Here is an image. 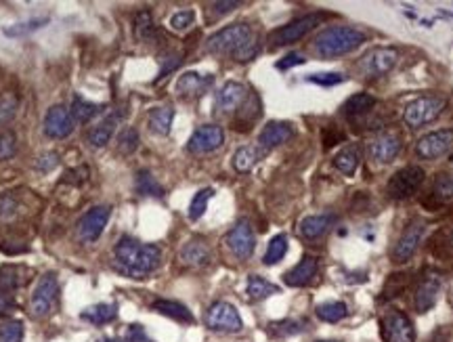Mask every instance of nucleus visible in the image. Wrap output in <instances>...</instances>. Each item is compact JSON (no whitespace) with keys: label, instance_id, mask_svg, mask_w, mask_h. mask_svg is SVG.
Wrapping results in <instances>:
<instances>
[{"label":"nucleus","instance_id":"obj_32","mask_svg":"<svg viewBox=\"0 0 453 342\" xmlns=\"http://www.w3.org/2000/svg\"><path fill=\"white\" fill-rule=\"evenodd\" d=\"M80 317L93 323V325H105V323H111L115 317H118V307L115 305H109V303H99V305H93L89 309H85L80 313Z\"/></svg>","mask_w":453,"mask_h":342},{"label":"nucleus","instance_id":"obj_35","mask_svg":"<svg viewBox=\"0 0 453 342\" xmlns=\"http://www.w3.org/2000/svg\"><path fill=\"white\" fill-rule=\"evenodd\" d=\"M349 307L340 301H332V303H323L317 307V317L321 321H327V323H338L342 321L344 317H349Z\"/></svg>","mask_w":453,"mask_h":342},{"label":"nucleus","instance_id":"obj_6","mask_svg":"<svg viewBox=\"0 0 453 342\" xmlns=\"http://www.w3.org/2000/svg\"><path fill=\"white\" fill-rule=\"evenodd\" d=\"M424 179L426 173L422 166H405L393 175L386 185V193L390 200H407L418 193V189L424 185Z\"/></svg>","mask_w":453,"mask_h":342},{"label":"nucleus","instance_id":"obj_5","mask_svg":"<svg viewBox=\"0 0 453 342\" xmlns=\"http://www.w3.org/2000/svg\"><path fill=\"white\" fill-rule=\"evenodd\" d=\"M323 13H307L290 23H285L277 30H273L269 34V42L271 47H285V45H294L300 38H305L309 32H313L321 21H323Z\"/></svg>","mask_w":453,"mask_h":342},{"label":"nucleus","instance_id":"obj_38","mask_svg":"<svg viewBox=\"0 0 453 342\" xmlns=\"http://www.w3.org/2000/svg\"><path fill=\"white\" fill-rule=\"evenodd\" d=\"M212 195H214V189H212V187L199 189V191L193 195V200H191V204H189V219H191V221H199V219L203 217V212L208 210V202L212 200Z\"/></svg>","mask_w":453,"mask_h":342},{"label":"nucleus","instance_id":"obj_9","mask_svg":"<svg viewBox=\"0 0 453 342\" xmlns=\"http://www.w3.org/2000/svg\"><path fill=\"white\" fill-rule=\"evenodd\" d=\"M109 215H111V208H109V206H93L91 210H87L85 215L80 217L78 225H76L78 237L85 242V244L97 242V239L103 235L105 227H107Z\"/></svg>","mask_w":453,"mask_h":342},{"label":"nucleus","instance_id":"obj_55","mask_svg":"<svg viewBox=\"0 0 453 342\" xmlns=\"http://www.w3.org/2000/svg\"><path fill=\"white\" fill-rule=\"evenodd\" d=\"M239 5H241V3H237V0H225V3H214V5H210V9H212V13L219 17V15H227V13L235 11Z\"/></svg>","mask_w":453,"mask_h":342},{"label":"nucleus","instance_id":"obj_30","mask_svg":"<svg viewBox=\"0 0 453 342\" xmlns=\"http://www.w3.org/2000/svg\"><path fill=\"white\" fill-rule=\"evenodd\" d=\"M27 269L21 265H3L0 267V290L13 292L27 281Z\"/></svg>","mask_w":453,"mask_h":342},{"label":"nucleus","instance_id":"obj_36","mask_svg":"<svg viewBox=\"0 0 453 342\" xmlns=\"http://www.w3.org/2000/svg\"><path fill=\"white\" fill-rule=\"evenodd\" d=\"M69 111H71V116H74L76 122L87 124V122H91V120L101 111V107L95 105V103H91V101H87V99H82V97H74Z\"/></svg>","mask_w":453,"mask_h":342},{"label":"nucleus","instance_id":"obj_26","mask_svg":"<svg viewBox=\"0 0 453 342\" xmlns=\"http://www.w3.org/2000/svg\"><path fill=\"white\" fill-rule=\"evenodd\" d=\"M151 309H153L155 313L164 315V317L175 319V321L193 323V313H191L185 305H181V303H177V301H168V298H157V301L151 303Z\"/></svg>","mask_w":453,"mask_h":342},{"label":"nucleus","instance_id":"obj_42","mask_svg":"<svg viewBox=\"0 0 453 342\" xmlns=\"http://www.w3.org/2000/svg\"><path fill=\"white\" fill-rule=\"evenodd\" d=\"M49 19L47 17H36V19H30V21H21V23H15V25H9L5 28V36H11V38H19V36H27L36 30H40L43 25H47Z\"/></svg>","mask_w":453,"mask_h":342},{"label":"nucleus","instance_id":"obj_24","mask_svg":"<svg viewBox=\"0 0 453 342\" xmlns=\"http://www.w3.org/2000/svg\"><path fill=\"white\" fill-rule=\"evenodd\" d=\"M401 151V139L395 133H382L374 139L372 143V158L378 164H388L393 162Z\"/></svg>","mask_w":453,"mask_h":342},{"label":"nucleus","instance_id":"obj_48","mask_svg":"<svg viewBox=\"0 0 453 342\" xmlns=\"http://www.w3.org/2000/svg\"><path fill=\"white\" fill-rule=\"evenodd\" d=\"M305 321H296V319H285V321H277V323H271L269 328L279 334V336H292V334H298L302 332L305 328Z\"/></svg>","mask_w":453,"mask_h":342},{"label":"nucleus","instance_id":"obj_33","mask_svg":"<svg viewBox=\"0 0 453 342\" xmlns=\"http://www.w3.org/2000/svg\"><path fill=\"white\" fill-rule=\"evenodd\" d=\"M245 292H248V296L252 298V301H263V298H267L271 294H277L279 288L275 284L267 281L261 275H250L248 284H245Z\"/></svg>","mask_w":453,"mask_h":342},{"label":"nucleus","instance_id":"obj_17","mask_svg":"<svg viewBox=\"0 0 453 342\" xmlns=\"http://www.w3.org/2000/svg\"><path fill=\"white\" fill-rule=\"evenodd\" d=\"M441 286H443V279L439 273H428L420 281V286L416 288V296H414V305L418 313H428L437 305Z\"/></svg>","mask_w":453,"mask_h":342},{"label":"nucleus","instance_id":"obj_28","mask_svg":"<svg viewBox=\"0 0 453 342\" xmlns=\"http://www.w3.org/2000/svg\"><path fill=\"white\" fill-rule=\"evenodd\" d=\"M173 120H175V109L173 107H153L149 111V118H147L151 133H155L159 137L170 135Z\"/></svg>","mask_w":453,"mask_h":342},{"label":"nucleus","instance_id":"obj_41","mask_svg":"<svg viewBox=\"0 0 453 342\" xmlns=\"http://www.w3.org/2000/svg\"><path fill=\"white\" fill-rule=\"evenodd\" d=\"M19 109V99L15 93H3L0 95V126L9 124Z\"/></svg>","mask_w":453,"mask_h":342},{"label":"nucleus","instance_id":"obj_40","mask_svg":"<svg viewBox=\"0 0 453 342\" xmlns=\"http://www.w3.org/2000/svg\"><path fill=\"white\" fill-rule=\"evenodd\" d=\"M21 202L15 191H5L0 195V221H11L19 215Z\"/></svg>","mask_w":453,"mask_h":342},{"label":"nucleus","instance_id":"obj_22","mask_svg":"<svg viewBox=\"0 0 453 342\" xmlns=\"http://www.w3.org/2000/svg\"><path fill=\"white\" fill-rule=\"evenodd\" d=\"M292 137H294V131L287 122H269L258 135V143L265 151H269V149H275L287 143Z\"/></svg>","mask_w":453,"mask_h":342},{"label":"nucleus","instance_id":"obj_56","mask_svg":"<svg viewBox=\"0 0 453 342\" xmlns=\"http://www.w3.org/2000/svg\"><path fill=\"white\" fill-rule=\"evenodd\" d=\"M15 309V303H13V298H9L7 294H3L0 292V315H9L11 311Z\"/></svg>","mask_w":453,"mask_h":342},{"label":"nucleus","instance_id":"obj_51","mask_svg":"<svg viewBox=\"0 0 453 342\" xmlns=\"http://www.w3.org/2000/svg\"><path fill=\"white\" fill-rule=\"evenodd\" d=\"M87 179H89V168H87V166L69 168L67 173H65V177H63V181L69 183V185H74V187H80L82 183H87Z\"/></svg>","mask_w":453,"mask_h":342},{"label":"nucleus","instance_id":"obj_11","mask_svg":"<svg viewBox=\"0 0 453 342\" xmlns=\"http://www.w3.org/2000/svg\"><path fill=\"white\" fill-rule=\"evenodd\" d=\"M206 325L214 332H239L243 328V321L231 303L219 301L206 311Z\"/></svg>","mask_w":453,"mask_h":342},{"label":"nucleus","instance_id":"obj_27","mask_svg":"<svg viewBox=\"0 0 453 342\" xmlns=\"http://www.w3.org/2000/svg\"><path fill=\"white\" fill-rule=\"evenodd\" d=\"M265 153L267 151L261 145H243L233 153V168L237 173H250Z\"/></svg>","mask_w":453,"mask_h":342},{"label":"nucleus","instance_id":"obj_46","mask_svg":"<svg viewBox=\"0 0 453 342\" xmlns=\"http://www.w3.org/2000/svg\"><path fill=\"white\" fill-rule=\"evenodd\" d=\"M434 195L441 200H451L453 197V175L451 173H441L434 179Z\"/></svg>","mask_w":453,"mask_h":342},{"label":"nucleus","instance_id":"obj_2","mask_svg":"<svg viewBox=\"0 0 453 342\" xmlns=\"http://www.w3.org/2000/svg\"><path fill=\"white\" fill-rule=\"evenodd\" d=\"M206 51L212 55H229L235 61H250L258 55V42L245 23H231L206 42Z\"/></svg>","mask_w":453,"mask_h":342},{"label":"nucleus","instance_id":"obj_20","mask_svg":"<svg viewBox=\"0 0 453 342\" xmlns=\"http://www.w3.org/2000/svg\"><path fill=\"white\" fill-rule=\"evenodd\" d=\"M245 97H248V91H245V87L241 82H225L221 91L217 93V107L219 111L223 114H231L235 111L237 107L243 105Z\"/></svg>","mask_w":453,"mask_h":342},{"label":"nucleus","instance_id":"obj_39","mask_svg":"<svg viewBox=\"0 0 453 342\" xmlns=\"http://www.w3.org/2000/svg\"><path fill=\"white\" fill-rule=\"evenodd\" d=\"M137 147H139V133H137V128L126 126L124 131L118 135L115 149H118L120 156H131V153L137 151Z\"/></svg>","mask_w":453,"mask_h":342},{"label":"nucleus","instance_id":"obj_19","mask_svg":"<svg viewBox=\"0 0 453 342\" xmlns=\"http://www.w3.org/2000/svg\"><path fill=\"white\" fill-rule=\"evenodd\" d=\"M214 78L210 74H197V72H187L177 80V93L181 97H199L212 87Z\"/></svg>","mask_w":453,"mask_h":342},{"label":"nucleus","instance_id":"obj_14","mask_svg":"<svg viewBox=\"0 0 453 342\" xmlns=\"http://www.w3.org/2000/svg\"><path fill=\"white\" fill-rule=\"evenodd\" d=\"M227 246L239 261H248L256 248V235L248 221H237L235 227L227 233Z\"/></svg>","mask_w":453,"mask_h":342},{"label":"nucleus","instance_id":"obj_21","mask_svg":"<svg viewBox=\"0 0 453 342\" xmlns=\"http://www.w3.org/2000/svg\"><path fill=\"white\" fill-rule=\"evenodd\" d=\"M179 261L187 267H206L210 261H212V252H210V246L206 244L203 239H191L187 242L181 252H179Z\"/></svg>","mask_w":453,"mask_h":342},{"label":"nucleus","instance_id":"obj_10","mask_svg":"<svg viewBox=\"0 0 453 342\" xmlns=\"http://www.w3.org/2000/svg\"><path fill=\"white\" fill-rule=\"evenodd\" d=\"M426 227L428 225L422 219H414L405 227V231L401 233V237H399V242L395 244V250H393V261L395 263H405L416 254L418 246L422 244V239L426 235Z\"/></svg>","mask_w":453,"mask_h":342},{"label":"nucleus","instance_id":"obj_25","mask_svg":"<svg viewBox=\"0 0 453 342\" xmlns=\"http://www.w3.org/2000/svg\"><path fill=\"white\" fill-rule=\"evenodd\" d=\"M334 225V217L332 215H313L300 221L298 231L305 239H319L321 235H325L329 231V227Z\"/></svg>","mask_w":453,"mask_h":342},{"label":"nucleus","instance_id":"obj_31","mask_svg":"<svg viewBox=\"0 0 453 342\" xmlns=\"http://www.w3.org/2000/svg\"><path fill=\"white\" fill-rule=\"evenodd\" d=\"M361 164V149L357 145H346L344 149H340L334 158V166L340 170L342 175L351 177L359 170Z\"/></svg>","mask_w":453,"mask_h":342},{"label":"nucleus","instance_id":"obj_47","mask_svg":"<svg viewBox=\"0 0 453 342\" xmlns=\"http://www.w3.org/2000/svg\"><path fill=\"white\" fill-rule=\"evenodd\" d=\"M309 82L319 84V87H336V84L344 82V76L338 72H325V74H311L307 76Z\"/></svg>","mask_w":453,"mask_h":342},{"label":"nucleus","instance_id":"obj_50","mask_svg":"<svg viewBox=\"0 0 453 342\" xmlns=\"http://www.w3.org/2000/svg\"><path fill=\"white\" fill-rule=\"evenodd\" d=\"M193 21H195V13H193V11H189V9H187V11H177V13L170 17V28L177 30V32H183V30L191 28Z\"/></svg>","mask_w":453,"mask_h":342},{"label":"nucleus","instance_id":"obj_18","mask_svg":"<svg viewBox=\"0 0 453 342\" xmlns=\"http://www.w3.org/2000/svg\"><path fill=\"white\" fill-rule=\"evenodd\" d=\"M317 271H319V261L311 254H305L300 259V263L283 275V281H285V286H290V288H302V286H309L315 279Z\"/></svg>","mask_w":453,"mask_h":342},{"label":"nucleus","instance_id":"obj_3","mask_svg":"<svg viewBox=\"0 0 453 342\" xmlns=\"http://www.w3.org/2000/svg\"><path fill=\"white\" fill-rule=\"evenodd\" d=\"M367 40V36L357 30V28H349V25H332L325 28L313 42L315 53L325 57V59H334L340 55H346L351 51H355L359 45Z\"/></svg>","mask_w":453,"mask_h":342},{"label":"nucleus","instance_id":"obj_16","mask_svg":"<svg viewBox=\"0 0 453 342\" xmlns=\"http://www.w3.org/2000/svg\"><path fill=\"white\" fill-rule=\"evenodd\" d=\"M453 145V128H441V131H432L428 135H424L418 145H416V153L422 160H437L441 158L449 147Z\"/></svg>","mask_w":453,"mask_h":342},{"label":"nucleus","instance_id":"obj_23","mask_svg":"<svg viewBox=\"0 0 453 342\" xmlns=\"http://www.w3.org/2000/svg\"><path fill=\"white\" fill-rule=\"evenodd\" d=\"M120 120H122V114H120V111H113V114H109L107 118H103L99 124H95L91 131L87 133L89 145H91V147H97V149L105 147V145L111 141L113 131H115V126L120 124Z\"/></svg>","mask_w":453,"mask_h":342},{"label":"nucleus","instance_id":"obj_1","mask_svg":"<svg viewBox=\"0 0 453 342\" xmlns=\"http://www.w3.org/2000/svg\"><path fill=\"white\" fill-rule=\"evenodd\" d=\"M162 263V250L153 244H141L129 235L120 237L113 248V267L122 275L143 279L151 275Z\"/></svg>","mask_w":453,"mask_h":342},{"label":"nucleus","instance_id":"obj_34","mask_svg":"<svg viewBox=\"0 0 453 342\" xmlns=\"http://www.w3.org/2000/svg\"><path fill=\"white\" fill-rule=\"evenodd\" d=\"M135 189L139 195H149V197H162L164 189L162 185L155 181V177L149 173V170H139L137 179H135Z\"/></svg>","mask_w":453,"mask_h":342},{"label":"nucleus","instance_id":"obj_49","mask_svg":"<svg viewBox=\"0 0 453 342\" xmlns=\"http://www.w3.org/2000/svg\"><path fill=\"white\" fill-rule=\"evenodd\" d=\"M59 166V153L57 151H47L43 156H38L36 162H34V168L38 173H51L53 168Z\"/></svg>","mask_w":453,"mask_h":342},{"label":"nucleus","instance_id":"obj_4","mask_svg":"<svg viewBox=\"0 0 453 342\" xmlns=\"http://www.w3.org/2000/svg\"><path fill=\"white\" fill-rule=\"evenodd\" d=\"M447 107V99L443 95H426L416 101H411L405 107L403 120L409 128H420L434 122Z\"/></svg>","mask_w":453,"mask_h":342},{"label":"nucleus","instance_id":"obj_43","mask_svg":"<svg viewBox=\"0 0 453 342\" xmlns=\"http://www.w3.org/2000/svg\"><path fill=\"white\" fill-rule=\"evenodd\" d=\"M153 32H155V25H153L151 13H149V11L137 13V17H135V36H137L139 40H149Z\"/></svg>","mask_w":453,"mask_h":342},{"label":"nucleus","instance_id":"obj_59","mask_svg":"<svg viewBox=\"0 0 453 342\" xmlns=\"http://www.w3.org/2000/svg\"><path fill=\"white\" fill-rule=\"evenodd\" d=\"M449 160H451V164H453V153H451V158H449Z\"/></svg>","mask_w":453,"mask_h":342},{"label":"nucleus","instance_id":"obj_45","mask_svg":"<svg viewBox=\"0 0 453 342\" xmlns=\"http://www.w3.org/2000/svg\"><path fill=\"white\" fill-rule=\"evenodd\" d=\"M21 338H23V323L21 321L0 323V342H21Z\"/></svg>","mask_w":453,"mask_h":342},{"label":"nucleus","instance_id":"obj_57","mask_svg":"<svg viewBox=\"0 0 453 342\" xmlns=\"http://www.w3.org/2000/svg\"><path fill=\"white\" fill-rule=\"evenodd\" d=\"M99 342H122V340H118V338H103V340H99Z\"/></svg>","mask_w":453,"mask_h":342},{"label":"nucleus","instance_id":"obj_7","mask_svg":"<svg viewBox=\"0 0 453 342\" xmlns=\"http://www.w3.org/2000/svg\"><path fill=\"white\" fill-rule=\"evenodd\" d=\"M399 61V51L393 47H376L372 51H367L361 61H359V70L365 78H380L386 76L388 72H393V67Z\"/></svg>","mask_w":453,"mask_h":342},{"label":"nucleus","instance_id":"obj_52","mask_svg":"<svg viewBox=\"0 0 453 342\" xmlns=\"http://www.w3.org/2000/svg\"><path fill=\"white\" fill-rule=\"evenodd\" d=\"M181 61H183L181 55H168V57H164V59H162V70H159V76H157L155 82H159L162 78H166L170 72H175V70L181 65Z\"/></svg>","mask_w":453,"mask_h":342},{"label":"nucleus","instance_id":"obj_29","mask_svg":"<svg viewBox=\"0 0 453 342\" xmlns=\"http://www.w3.org/2000/svg\"><path fill=\"white\" fill-rule=\"evenodd\" d=\"M374 105H376V99H374L372 95L357 93V95H353V97L346 99V103L342 105V114H344L349 120H357V118H361V116H365V114L372 111Z\"/></svg>","mask_w":453,"mask_h":342},{"label":"nucleus","instance_id":"obj_44","mask_svg":"<svg viewBox=\"0 0 453 342\" xmlns=\"http://www.w3.org/2000/svg\"><path fill=\"white\" fill-rule=\"evenodd\" d=\"M17 153V137L13 131L0 133V162H7Z\"/></svg>","mask_w":453,"mask_h":342},{"label":"nucleus","instance_id":"obj_53","mask_svg":"<svg viewBox=\"0 0 453 342\" xmlns=\"http://www.w3.org/2000/svg\"><path fill=\"white\" fill-rule=\"evenodd\" d=\"M126 338H129V342H153V340L147 336V332L143 330V325H139V323L129 325V330H126Z\"/></svg>","mask_w":453,"mask_h":342},{"label":"nucleus","instance_id":"obj_58","mask_svg":"<svg viewBox=\"0 0 453 342\" xmlns=\"http://www.w3.org/2000/svg\"><path fill=\"white\" fill-rule=\"evenodd\" d=\"M317 342H338V340H317Z\"/></svg>","mask_w":453,"mask_h":342},{"label":"nucleus","instance_id":"obj_12","mask_svg":"<svg viewBox=\"0 0 453 342\" xmlns=\"http://www.w3.org/2000/svg\"><path fill=\"white\" fill-rule=\"evenodd\" d=\"M382 338L384 342H416V330L411 319L393 309L382 317Z\"/></svg>","mask_w":453,"mask_h":342},{"label":"nucleus","instance_id":"obj_54","mask_svg":"<svg viewBox=\"0 0 453 342\" xmlns=\"http://www.w3.org/2000/svg\"><path fill=\"white\" fill-rule=\"evenodd\" d=\"M302 63H307V57H305V55H300V53H290V55H285L281 61H277V70H290V67L302 65Z\"/></svg>","mask_w":453,"mask_h":342},{"label":"nucleus","instance_id":"obj_37","mask_svg":"<svg viewBox=\"0 0 453 342\" xmlns=\"http://www.w3.org/2000/svg\"><path fill=\"white\" fill-rule=\"evenodd\" d=\"M285 252H287V235H285V233H279V235H275V237L269 242L267 252H265V256H263V263H265L267 267L277 265V263L283 259V256H285Z\"/></svg>","mask_w":453,"mask_h":342},{"label":"nucleus","instance_id":"obj_8","mask_svg":"<svg viewBox=\"0 0 453 342\" xmlns=\"http://www.w3.org/2000/svg\"><path fill=\"white\" fill-rule=\"evenodd\" d=\"M59 294V281L55 277V273H47L40 277V281L36 284L32 298H30V311L36 317H45L53 311L55 301Z\"/></svg>","mask_w":453,"mask_h":342},{"label":"nucleus","instance_id":"obj_60","mask_svg":"<svg viewBox=\"0 0 453 342\" xmlns=\"http://www.w3.org/2000/svg\"><path fill=\"white\" fill-rule=\"evenodd\" d=\"M451 244H453V231H451Z\"/></svg>","mask_w":453,"mask_h":342},{"label":"nucleus","instance_id":"obj_13","mask_svg":"<svg viewBox=\"0 0 453 342\" xmlns=\"http://www.w3.org/2000/svg\"><path fill=\"white\" fill-rule=\"evenodd\" d=\"M225 143V131L219 124H203L199 126L197 131L191 135L187 149L193 156H203V153H210L214 149H219Z\"/></svg>","mask_w":453,"mask_h":342},{"label":"nucleus","instance_id":"obj_15","mask_svg":"<svg viewBox=\"0 0 453 342\" xmlns=\"http://www.w3.org/2000/svg\"><path fill=\"white\" fill-rule=\"evenodd\" d=\"M74 116L65 105H53L43 122V131L49 139H65L74 133Z\"/></svg>","mask_w":453,"mask_h":342}]
</instances>
